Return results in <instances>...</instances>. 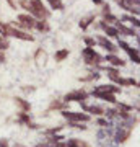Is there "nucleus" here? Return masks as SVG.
Listing matches in <instances>:
<instances>
[{
    "instance_id": "f257e3e1",
    "label": "nucleus",
    "mask_w": 140,
    "mask_h": 147,
    "mask_svg": "<svg viewBox=\"0 0 140 147\" xmlns=\"http://www.w3.org/2000/svg\"><path fill=\"white\" fill-rule=\"evenodd\" d=\"M29 5H31V13L36 15L38 18H46V16L49 15V13L44 10V5L41 3V0H31Z\"/></svg>"
},
{
    "instance_id": "f03ea898",
    "label": "nucleus",
    "mask_w": 140,
    "mask_h": 147,
    "mask_svg": "<svg viewBox=\"0 0 140 147\" xmlns=\"http://www.w3.org/2000/svg\"><path fill=\"white\" fill-rule=\"evenodd\" d=\"M83 57H85V61L88 64L101 62V56H99L98 53H94V49H91V47H85V49H83Z\"/></svg>"
},
{
    "instance_id": "7ed1b4c3",
    "label": "nucleus",
    "mask_w": 140,
    "mask_h": 147,
    "mask_svg": "<svg viewBox=\"0 0 140 147\" xmlns=\"http://www.w3.org/2000/svg\"><path fill=\"white\" fill-rule=\"evenodd\" d=\"M62 116L67 118L72 123H78V121H88L90 116L86 113H72V111H62Z\"/></svg>"
},
{
    "instance_id": "20e7f679",
    "label": "nucleus",
    "mask_w": 140,
    "mask_h": 147,
    "mask_svg": "<svg viewBox=\"0 0 140 147\" xmlns=\"http://www.w3.org/2000/svg\"><path fill=\"white\" fill-rule=\"evenodd\" d=\"M7 34L15 36V38H18V39H25V41H33L31 34H26V33L20 31V30H16V28H11V26H7Z\"/></svg>"
},
{
    "instance_id": "39448f33",
    "label": "nucleus",
    "mask_w": 140,
    "mask_h": 147,
    "mask_svg": "<svg viewBox=\"0 0 140 147\" xmlns=\"http://www.w3.org/2000/svg\"><path fill=\"white\" fill-rule=\"evenodd\" d=\"M86 98V93L83 90H77V92H72L65 96V101H83Z\"/></svg>"
},
{
    "instance_id": "423d86ee",
    "label": "nucleus",
    "mask_w": 140,
    "mask_h": 147,
    "mask_svg": "<svg viewBox=\"0 0 140 147\" xmlns=\"http://www.w3.org/2000/svg\"><path fill=\"white\" fill-rule=\"evenodd\" d=\"M18 20H20V25L25 28H34V25H36V21H34V18L29 15H20L18 16Z\"/></svg>"
},
{
    "instance_id": "0eeeda50",
    "label": "nucleus",
    "mask_w": 140,
    "mask_h": 147,
    "mask_svg": "<svg viewBox=\"0 0 140 147\" xmlns=\"http://www.w3.org/2000/svg\"><path fill=\"white\" fill-rule=\"evenodd\" d=\"M93 95L98 96V98H101V100L109 101V103H116V98L113 93H108V92H93Z\"/></svg>"
},
{
    "instance_id": "6e6552de",
    "label": "nucleus",
    "mask_w": 140,
    "mask_h": 147,
    "mask_svg": "<svg viewBox=\"0 0 140 147\" xmlns=\"http://www.w3.org/2000/svg\"><path fill=\"white\" fill-rule=\"evenodd\" d=\"M98 42H99V44H101L103 47H106L108 51H116L114 44H113L111 41H108V39H106L104 36H99V38H98Z\"/></svg>"
},
{
    "instance_id": "1a4fd4ad",
    "label": "nucleus",
    "mask_w": 140,
    "mask_h": 147,
    "mask_svg": "<svg viewBox=\"0 0 140 147\" xmlns=\"http://www.w3.org/2000/svg\"><path fill=\"white\" fill-rule=\"evenodd\" d=\"M94 92H108V93H116V92H119V88H116V87H113V85H101V87H98Z\"/></svg>"
},
{
    "instance_id": "9d476101",
    "label": "nucleus",
    "mask_w": 140,
    "mask_h": 147,
    "mask_svg": "<svg viewBox=\"0 0 140 147\" xmlns=\"http://www.w3.org/2000/svg\"><path fill=\"white\" fill-rule=\"evenodd\" d=\"M85 111H88V113H93V115H104V111L103 108H99V106H85Z\"/></svg>"
},
{
    "instance_id": "9b49d317",
    "label": "nucleus",
    "mask_w": 140,
    "mask_h": 147,
    "mask_svg": "<svg viewBox=\"0 0 140 147\" xmlns=\"http://www.w3.org/2000/svg\"><path fill=\"white\" fill-rule=\"evenodd\" d=\"M106 61H108V62H111L113 65H124V61H122V59H119V57H116V56H113V54H111V56H108V57H106Z\"/></svg>"
},
{
    "instance_id": "f8f14e48",
    "label": "nucleus",
    "mask_w": 140,
    "mask_h": 147,
    "mask_svg": "<svg viewBox=\"0 0 140 147\" xmlns=\"http://www.w3.org/2000/svg\"><path fill=\"white\" fill-rule=\"evenodd\" d=\"M103 28L106 30V34H108V36H113V38H116L117 34H119V31H117V28L108 26V25H103Z\"/></svg>"
},
{
    "instance_id": "ddd939ff",
    "label": "nucleus",
    "mask_w": 140,
    "mask_h": 147,
    "mask_svg": "<svg viewBox=\"0 0 140 147\" xmlns=\"http://www.w3.org/2000/svg\"><path fill=\"white\" fill-rule=\"evenodd\" d=\"M127 53H129V56H130V59L134 61L135 64H139V51H134V49H127Z\"/></svg>"
},
{
    "instance_id": "4468645a",
    "label": "nucleus",
    "mask_w": 140,
    "mask_h": 147,
    "mask_svg": "<svg viewBox=\"0 0 140 147\" xmlns=\"http://www.w3.org/2000/svg\"><path fill=\"white\" fill-rule=\"evenodd\" d=\"M49 3H51V7L52 8H56V10H62L64 8V5H62V2L60 0H47Z\"/></svg>"
},
{
    "instance_id": "2eb2a0df",
    "label": "nucleus",
    "mask_w": 140,
    "mask_h": 147,
    "mask_svg": "<svg viewBox=\"0 0 140 147\" xmlns=\"http://www.w3.org/2000/svg\"><path fill=\"white\" fill-rule=\"evenodd\" d=\"M117 31L124 33V34H127V36H134V31H132V30H129V28L122 26V25H117Z\"/></svg>"
},
{
    "instance_id": "dca6fc26",
    "label": "nucleus",
    "mask_w": 140,
    "mask_h": 147,
    "mask_svg": "<svg viewBox=\"0 0 140 147\" xmlns=\"http://www.w3.org/2000/svg\"><path fill=\"white\" fill-rule=\"evenodd\" d=\"M67 56H68V49H62V51H59L56 54V61H64Z\"/></svg>"
},
{
    "instance_id": "f3484780",
    "label": "nucleus",
    "mask_w": 140,
    "mask_h": 147,
    "mask_svg": "<svg viewBox=\"0 0 140 147\" xmlns=\"http://www.w3.org/2000/svg\"><path fill=\"white\" fill-rule=\"evenodd\" d=\"M108 74H109V77L114 80V82H117V80L121 79L119 75H117V70H114V69H108Z\"/></svg>"
},
{
    "instance_id": "a211bd4d",
    "label": "nucleus",
    "mask_w": 140,
    "mask_h": 147,
    "mask_svg": "<svg viewBox=\"0 0 140 147\" xmlns=\"http://www.w3.org/2000/svg\"><path fill=\"white\" fill-rule=\"evenodd\" d=\"M127 137H129V131H122V132L119 131V134H117V141H119V142H124Z\"/></svg>"
},
{
    "instance_id": "6ab92c4d",
    "label": "nucleus",
    "mask_w": 140,
    "mask_h": 147,
    "mask_svg": "<svg viewBox=\"0 0 140 147\" xmlns=\"http://www.w3.org/2000/svg\"><path fill=\"white\" fill-rule=\"evenodd\" d=\"M34 26H36L38 30H41V31H42V30H44V31L47 30V25L44 23V21H36V25H34Z\"/></svg>"
},
{
    "instance_id": "aec40b11",
    "label": "nucleus",
    "mask_w": 140,
    "mask_h": 147,
    "mask_svg": "<svg viewBox=\"0 0 140 147\" xmlns=\"http://www.w3.org/2000/svg\"><path fill=\"white\" fill-rule=\"evenodd\" d=\"M7 47H8V42L0 36V51H3V49H7Z\"/></svg>"
},
{
    "instance_id": "412c9836",
    "label": "nucleus",
    "mask_w": 140,
    "mask_h": 147,
    "mask_svg": "<svg viewBox=\"0 0 140 147\" xmlns=\"http://www.w3.org/2000/svg\"><path fill=\"white\" fill-rule=\"evenodd\" d=\"M124 20L130 21V23H134L135 26H139V20H137V18H134V16H124Z\"/></svg>"
},
{
    "instance_id": "4be33fe9",
    "label": "nucleus",
    "mask_w": 140,
    "mask_h": 147,
    "mask_svg": "<svg viewBox=\"0 0 140 147\" xmlns=\"http://www.w3.org/2000/svg\"><path fill=\"white\" fill-rule=\"evenodd\" d=\"M16 101H18V103H20V105L23 106L25 110H29V105H28V103H25V101H23V100H20V98H16Z\"/></svg>"
},
{
    "instance_id": "5701e85b",
    "label": "nucleus",
    "mask_w": 140,
    "mask_h": 147,
    "mask_svg": "<svg viewBox=\"0 0 140 147\" xmlns=\"http://www.w3.org/2000/svg\"><path fill=\"white\" fill-rule=\"evenodd\" d=\"M85 41H86V44H88V46H93V44H94V41H93V39H90V38H86Z\"/></svg>"
},
{
    "instance_id": "b1692460",
    "label": "nucleus",
    "mask_w": 140,
    "mask_h": 147,
    "mask_svg": "<svg viewBox=\"0 0 140 147\" xmlns=\"http://www.w3.org/2000/svg\"><path fill=\"white\" fill-rule=\"evenodd\" d=\"M0 147H8V142L7 141H0Z\"/></svg>"
},
{
    "instance_id": "393cba45",
    "label": "nucleus",
    "mask_w": 140,
    "mask_h": 147,
    "mask_svg": "<svg viewBox=\"0 0 140 147\" xmlns=\"http://www.w3.org/2000/svg\"><path fill=\"white\" fill-rule=\"evenodd\" d=\"M2 61H5V56H3V54H0V62H2Z\"/></svg>"
},
{
    "instance_id": "a878e982",
    "label": "nucleus",
    "mask_w": 140,
    "mask_h": 147,
    "mask_svg": "<svg viewBox=\"0 0 140 147\" xmlns=\"http://www.w3.org/2000/svg\"><path fill=\"white\" fill-rule=\"evenodd\" d=\"M94 3H101V0H93Z\"/></svg>"
}]
</instances>
